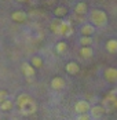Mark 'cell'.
<instances>
[{"instance_id": "ac0fdd59", "label": "cell", "mask_w": 117, "mask_h": 120, "mask_svg": "<svg viewBox=\"0 0 117 120\" xmlns=\"http://www.w3.org/2000/svg\"><path fill=\"white\" fill-rule=\"evenodd\" d=\"M92 44V36H81L80 37V46L81 47H90Z\"/></svg>"}, {"instance_id": "603a6c76", "label": "cell", "mask_w": 117, "mask_h": 120, "mask_svg": "<svg viewBox=\"0 0 117 120\" xmlns=\"http://www.w3.org/2000/svg\"><path fill=\"white\" fill-rule=\"evenodd\" d=\"M0 120H6V119H0Z\"/></svg>"}, {"instance_id": "52a82bcc", "label": "cell", "mask_w": 117, "mask_h": 120, "mask_svg": "<svg viewBox=\"0 0 117 120\" xmlns=\"http://www.w3.org/2000/svg\"><path fill=\"white\" fill-rule=\"evenodd\" d=\"M11 19L14 22H18V24H22L28 19V14L22 10H18V11L11 12Z\"/></svg>"}, {"instance_id": "e0dca14e", "label": "cell", "mask_w": 117, "mask_h": 120, "mask_svg": "<svg viewBox=\"0 0 117 120\" xmlns=\"http://www.w3.org/2000/svg\"><path fill=\"white\" fill-rule=\"evenodd\" d=\"M12 106H14V104H12V101L8 98V99H6V101H3L1 104H0V109L3 110V112H7V110H11Z\"/></svg>"}, {"instance_id": "7402d4cb", "label": "cell", "mask_w": 117, "mask_h": 120, "mask_svg": "<svg viewBox=\"0 0 117 120\" xmlns=\"http://www.w3.org/2000/svg\"><path fill=\"white\" fill-rule=\"evenodd\" d=\"M17 1H21V3H25V1H28V0H17Z\"/></svg>"}, {"instance_id": "30bf717a", "label": "cell", "mask_w": 117, "mask_h": 120, "mask_svg": "<svg viewBox=\"0 0 117 120\" xmlns=\"http://www.w3.org/2000/svg\"><path fill=\"white\" fill-rule=\"evenodd\" d=\"M66 72L69 73V75H77V73L80 72V65L77 64V62H68L66 64Z\"/></svg>"}, {"instance_id": "2e32d148", "label": "cell", "mask_w": 117, "mask_h": 120, "mask_svg": "<svg viewBox=\"0 0 117 120\" xmlns=\"http://www.w3.org/2000/svg\"><path fill=\"white\" fill-rule=\"evenodd\" d=\"M59 25H61V19H59V18H55V19H52V21H51V24H50V29H51V32H52V33L58 35Z\"/></svg>"}, {"instance_id": "4fadbf2b", "label": "cell", "mask_w": 117, "mask_h": 120, "mask_svg": "<svg viewBox=\"0 0 117 120\" xmlns=\"http://www.w3.org/2000/svg\"><path fill=\"white\" fill-rule=\"evenodd\" d=\"M30 64H32V66H33L35 69H40V68L44 65V61H43V58H41L40 55H33L32 60H30Z\"/></svg>"}, {"instance_id": "ba28073f", "label": "cell", "mask_w": 117, "mask_h": 120, "mask_svg": "<svg viewBox=\"0 0 117 120\" xmlns=\"http://www.w3.org/2000/svg\"><path fill=\"white\" fill-rule=\"evenodd\" d=\"M103 113H105V108H103V106H99V105L92 106V108L90 109V116L94 117V119H99V117H102Z\"/></svg>"}, {"instance_id": "6da1fadb", "label": "cell", "mask_w": 117, "mask_h": 120, "mask_svg": "<svg viewBox=\"0 0 117 120\" xmlns=\"http://www.w3.org/2000/svg\"><path fill=\"white\" fill-rule=\"evenodd\" d=\"M17 105L19 108V113L22 116H32L37 112V104L36 101L28 94H19L17 97Z\"/></svg>"}, {"instance_id": "5bb4252c", "label": "cell", "mask_w": 117, "mask_h": 120, "mask_svg": "<svg viewBox=\"0 0 117 120\" xmlns=\"http://www.w3.org/2000/svg\"><path fill=\"white\" fill-rule=\"evenodd\" d=\"M80 55H81L83 58H85V60L92 58V55H94L92 47H91V46H90V47H81L80 48Z\"/></svg>"}, {"instance_id": "ffe728a7", "label": "cell", "mask_w": 117, "mask_h": 120, "mask_svg": "<svg viewBox=\"0 0 117 120\" xmlns=\"http://www.w3.org/2000/svg\"><path fill=\"white\" fill-rule=\"evenodd\" d=\"M10 95H8V91H6V90H0V104L3 102V101H6V99H8Z\"/></svg>"}, {"instance_id": "7c38bea8", "label": "cell", "mask_w": 117, "mask_h": 120, "mask_svg": "<svg viewBox=\"0 0 117 120\" xmlns=\"http://www.w3.org/2000/svg\"><path fill=\"white\" fill-rule=\"evenodd\" d=\"M88 11V7H87V4L84 3V1H80V3H77L76 6H74V12L77 14V15H85Z\"/></svg>"}, {"instance_id": "44dd1931", "label": "cell", "mask_w": 117, "mask_h": 120, "mask_svg": "<svg viewBox=\"0 0 117 120\" xmlns=\"http://www.w3.org/2000/svg\"><path fill=\"white\" fill-rule=\"evenodd\" d=\"M77 120H91V116L90 113H84V115H79Z\"/></svg>"}, {"instance_id": "8fae6325", "label": "cell", "mask_w": 117, "mask_h": 120, "mask_svg": "<svg viewBox=\"0 0 117 120\" xmlns=\"http://www.w3.org/2000/svg\"><path fill=\"white\" fill-rule=\"evenodd\" d=\"M106 51L110 54H116L117 52V39H110L106 41Z\"/></svg>"}, {"instance_id": "3957f363", "label": "cell", "mask_w": 117, "mask_h": 120, "mask_svg": "<svg viewBox=\"0 0 117 120\" xmlns=\"http://www.w3.org/2000/svg\"><path fill=\"white\" fill-rule=\"evenodd\" d=\"M21 69H22V73H23V76H25V79L29 83H32L33 77H35V75H36V69L32 66V64L30 62H22Z\"/></svg>"}, {"instance_id": "5b68a950", "label": "cell", "mask_w": 117, "mask_h": 120, "mask_svg": "<svg viewBox=\"0 0 117 120\" xmlns=\"http://www.w3.org/2000/svg\"><path fill=\"white\" fill-rule=\"evenodd\" d=\"M65 79L63 77H61V76H55V77H52L51 79V88L52 90H55V91H59V90H63L65 88Z\"/></svg>"}, {"instance_id": "8992f818", "label": "cell", "mask_w": 117, "mask_h": 120, "mask_svg": "<svg viewBox=\"0 0 117 120\" xmlns=\"http://www.w3.org/2000/svg\"><path fill=\"white\" fill-rule=\"evenodd\" d=\"M105 79L109 83H117V69L116 68H106L103 72Z\"/></svg>"}, {"instance_id": "7a4b0ae2", "label": "cell", "mask_w": 117, "mask_h": 120, "mask_svg": "<svg viewBox=\"0 0 117 120\" xmlns=\"http://www.w3.org/2000/svg\"><path fill=\"white\" fill-rule=\"evenodd\" d=\"M90 21L95 28H103L107 25V14L103 10H92L90 12Z\"/></svg>"}, {"instance_id": "277c9868", "label": "cell", "mask_w": 117, "mask_h": 120, "mask_svg": "<svg viewBox=\"0 0 117 120\" xmlns=\"http://www.w3.org/2000/svg\"><path fill=\"white\" fill-rule=\"evenodd\" d=\"M90 109H91V105H90V102L85 101V99H80V101H77V102L74 104V112L79 113V115L88 113Z\"/></svg>"}, {"instance_id": "9a60e30c", "label": "cell", "mask_w": 117, "mask_h": 120, "mask_svg": "<svg viewBox=\"0 0 117 120\" xmlns=\"http://www.w3.org/2000/svg\"><path fill=\"white\" fill-rule=\"evenodd\" d=\"M54 14H55V17H57V18H63V17H66V15H68V8H66V7H63V6H59V7L55 8Z\"/></svg>"}, {"instance_id": "9c48e42d", "label": "cell", "mask_w": 117, "mask_h": 120, "mask_svg": "<svg viewBox=\"0 0 117 120\" xmlns=\"http://www.w3.org/2000/svg\"><path fill=\"white\" fill-rule=\"evenodd\" d=\"M95 30H96V28L92 24H84L81 26V29H80V33L83 36H92L95 33Z\"/></svg>"}, {"instance_id": "d6986e66", "label": "cell", "mask_w": 117, "mask_h": 120, "mask_svg": "<svg viewBox=\"0 0 117 120\" xmlns=\"http://www.w3.org/2000/svg\"><path fill=\"white\" fill-rule=\"evenodd\" d=\"M55 50H57L58 54H63V52H66V50H68V44H66V41H58V43L55 44Z\"/></svg>"}]
</instances>
